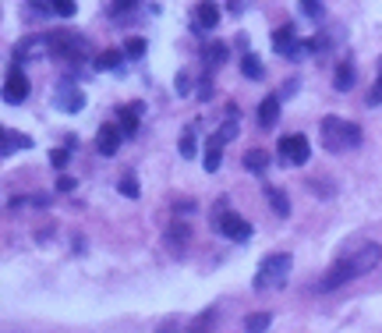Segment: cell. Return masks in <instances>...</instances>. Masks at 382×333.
<instances>
[{"instance_id": "obj_1", "label": "cell", "mask_w": 382, "mask_h": 333, "mask_svg": "<svg viewBox=\"0 0 382 333\" xmlns=\"http://www.w3.org/2000/svg\"><path fill=\"white\" fill-rule=\"evenodd\" d=\"M379 259H382V245H375V241H351L333 259L330 273L318 281V291H337V288L358 281V276H365V273H372L379 266Z\"/></svg>"}, {"instance_id": "obj_2", "label": "cell", "mask_w": 382, "mask_h": 333, "mask_svg": "<svg viewBox=\"0 0 382 333\" xmlns=\"http://www.w3.org/2000/svg\"><path fill=\"white\" fill-rule=\"evenodd\" d=\"M318 139H322V146L330 149V153H347V149H358L361 146V128L354 121H347V118L330 114V118L322 121V128H318Z\"/></svg>"}, {"instance_id": "obj_3", "label": "cell", "mask_w": 382, "mask_h": 333, "mask_svg": "<svg viewBox=\"0 0 382 333\" xmlns=\"http://www.w3.org/2000/svg\"><path fill=\"white\" fill-rule=\"evenodd\" d=\"M46 43H50V53H57V57H64V61H71V64H78V61L89 57V36H82V32H75V29L50 32Z\"/></svg>"}, {"instance_id": "obj_4", "label": "cell", "mask_w": 382, "mask_h": 333, "mask_svg": "<svg viewBox=\"0 0 382 333\" xmlns=\"http://www.w3.org/2000/svg\"><path fill=\"white\" fill-rule=\"evenodd\" d=\"M287 276H291V255H287V252H277V255H269V259L258 266L251 288H255V291H277V288L287 284Z\"/></svg>"}, {"instance_id": "obj_5", "label": "cell", "mask_w": 382, "mask_h": 333, "mask_svg": "<svg viewBox=\"0 0 382 333\" xmlns=\"http://www.w3.org/2000/svg\"><path fill=\"white\" fill-rule=\"evenodd\" d=\"M212 224H216V231H220L223 238H230V241H248V238H251V224L227 206V199L216 202V209H212Z\"/></svg>"}, {"instance_id": "obj_6", "label": "cell", "mask_w": 382, "mask_h": 333, "mask_svg": "<svg viewBox=\"0 0 382 333\" xmlns=\"http://www.w3.org/2000/svg\"><path fill=\"white\" fill-rule=\"evenodd\" d=\"M277 149H280L284 166H304V163L311 160V142H308V135H284V139L277 142Z\"/></svg>"}, {"instance_id": "obj_7", "label": "cell", "mask_w": 382, "mask_h": 333, "mask_svg": "<svg viewBox=\"0 0 382 333\" xmlns=\"http://www.w3.org/2000/svg\"><path fill=\"white\" fill-rule=\"evenodd\" d=\"M121 142H124V128L114 125V121H106V125L99 128V135H96V149H99L103 156H114V153L121 149Z\"/></svg>"}, {"instance_id": "obj_8", "label": "cell", "mask_w": 382, "mask_h": 333, "mask_svg": "<svg viewBox=\"0 0 382 333\" xmlns=\"http://www.w3.org/2000/svg\"><path fill=\"white\" fill-rule=\"evenodd\" d=\"M25 96H29V78L22 75V68H15L4 82V99L8 103H25Z\"/></svg>"}, {"instance_id": "obj_9", "label": "cell", "mask_w": 382, "mask_h": 333, "mask_svg": "<svg viewBox=\"0 0 382 333\" xmlns=\"http://www.w3.org/2000/svg\"><path fill=\"white\" fill-rule=\"evenodd\" d=\"M223 146H227V139H223L220 132H216V135H209V142H205V171H209V174H216V171H220Z\"/></svg>"}, {"instance_id": "obj_10", "label": "cell", "mask_w": 382, "mask_h": 333, "mask_svg": "<svg viewBox=\"0 0 382 333\" xmlns=\"http://www.w3.org/2000/svg\"><path fill=\"white\" fill-rule=\"evenodd\" d=\"M272 50H277V53H297V32H294V25H280L277 32H272Z\"/></svg>"}, {"instance_id": "obj_11", "label": "cell", "mask_w": 382, "mask_h": 333, "mask_svg": "<svg viewBox=\"0 0 382 333\" xmlns=\"http://www.w3.org/2000/svg\"><path fill=\"white\" fill-rule=\"evenodd\" d=\"M195 25L216 29V25H220V4H212V0H202V4H195Z\"/></svg>"}, {"instance_id": "obj_12", "label": "cell", "mask_w": 382, "mask_h": 333, "mask_svg": "<svg viewBox=\"0 0 382 333\" xmlns=\"http://www.w3.org/2000/svg\"><path fill=\"white\" fill-rule=\"evenodd\" d=\"M277 121H280V96H265L258 103V125L262 128H272Z\"/></svg>"}, {"instance_id": "obj_13", "label": "cell", "mask_w": 382, "mask_h": 333, "mask_svg": "<svg viewBox=\"0 0 382 333\" xmlns=\"http://www.w3.org/2000/svg\"><path fill=\"white\" fill-rule=\"evenodd\" d=\"M53 103H57L61 110H71V114H75V110H82L85 96H82L75 85H61V89H57V96H53Z\"/></svg>"}, {"instance_id": "obj_14", "label": "cell", "mask_w": 382, "mask_h": 333, "mask_svg": "<svg viewBox=\"0 0 382 333\" xmlns=\"http://www.w3.org/2000/svg\"><path fill=\"white\" fill-rule=\"evenodd\" d=\"M138 118H142V106L138 103H131V106H124L121 114H117V121H121V128H124V135H135L138 132Z\"/></svg>"}, {"instance_id": "obj_15", "label": "cell", "mask_w": 382, "mask_h": 333, "mask_svg": "<svg viewBox=\"0 0 382 333\" xmlns=\"http://www.w3.org/2000/svg\"><path fill=\"white\" fill-rule=\"evenodd\" d=\"M22 149H32V139H29V135H18V132H11V128H4V156L22 153Z\"/></svg>"}, {"instance_id": "obj_16", "label": "cell", "mask_w": 382, "mask_h": 333, "mask_svg": "<svg viewBox=\"0 0 382 333\" xmlns=\"http://www.w3.org/2000/svg\"><path fill=\"white\" fill-rule=\"evenodd\" d=\"M265 166H269V153H265V149H248V153H244V171L262 174Z\"/></svg>"}, {"instance_id": "obj_17", "label": "cell", "mask_w": 382, "mask_h": 333, "mask_svg": "<svg viewBox=\"0 0 382 333\" xmlns=\"http://www.w3.org/2000/svg\"><path fill=\"white\" fill-rule=\"evenodd\" d=\"M265 199H269V206H272V213H277V216H287L291 213V202H287V195L280 188H265Z\"/></svg>"}, {"instance_id": "obj_18", "label": "cell", "mask_w": 382, "mask_h": 333, "mask_svg": "<svg viewBox=\"0 0 382 333\" xmlns=\"http://www.w3.org/2000/svg\"><path fill=\"white\" fill-rule=\"evenodd\" d=\"M121 61H124V53H121V50H103L99 57H96V68H99V71H114Z\"/></svg>"}, {"instance_id": "obj_19", "label": "cell", "mask_w": 382, "mask_h": 333, "mask_svg": "<svg viewBox=\"0 0 382 333\" xmlns=\"http://www.w3.org/2000/svg\"><path fill=\"white\" fill-rule=\"evenodd\" d=\"M241 75L244 78H262V61L255 57V53H244L241 57Z\"/></svg>"}, {"instance_id": "obj_20", "label": "cell", "mask_w": 382, "mask_h": 333, "mask_svg": "<svg viewBox=\"0 0 382 333\" xmlns=\"http://www.w3.org/2000/svg\"><path fill=\"white\" fill-rule=\"evenodd\" d=\"M269 323H272V316H269V312H251L244 326H248V333H265V330H269Z\"/></svg>"}, {"instance_id": "obj_21", "label": "cell", "mask_w": 382, "mask_h": 333, "mask_svg": "<svg viewBox=\"0 0 382 333\" xmlns=\"http://www.w3.org/2000/svg\"><path fill=\"white\" fill-rule=\"evenodd\" d=\"M50 11H53V15H61V18H75L78 4H75V0H50Z\"/></svg>"}, {"instance_id": "obj_22", "label": "cell", "mask_w": 382, "mask_h": 333, "mask_svg": "<svg viewBox=\"0 0 382 333\" xmlns=\"http://www.w3.org/2000/svg\"><path fill=\"white\" fill-rule=\"evenodd\" d=\"M333 82H337V89H351V85H354V68H351V64H340Z\"/></svg>"}, {"instance_id": "obj_23", "label": "cell", "mask_w": 382, "mask_h": 333, "mask_svg": "<svg viewBox=\"0 0 382 333\" xmlns=\"http://www.w3.org/2000/svg\"><path fill=\"white\" fill-rule=\"evenodd\" d=\"M195 153H198V146H195V135H191V132H184V139H181V156H184V160H191Z\"/></svg>"}, {"instance_id": "obj_24", "label": "cell", "mask_w": 382, "mask_h": 333, "mask_svg": "<svg viewBox=\"0 0 382 333\" xmlns=\"http://www.w3.org/2000/svg\"><path fill=\"white\" fill-rule=\"evenodd\" d=\"M135 4H142V0H114V4H110V8H106V11H110V15L117 18V15H124V11H131Z\"/></svg>"}, {"instance_id": "obj_25", "label": "cell", "mask_w": 382, "mask_h": 333, "mask_svg": "<svg viewBox=\"0 0 382 333\" xmlns=\"http://www.w3.org/2000/svg\"><path fill=\"white\" fill-rule=\"evenodd\" d=\"M301 11L308 18H322V0H301Z\"/></svg>"}, {"instance_id": "obj_26", "label": "cell", "mask_w": 382, "mask_h": 333, "mask_svg": "<svg viewBox=\"0 0 382 333\" xmlns=\"http://www.w3.org/2000/svg\"><path fill=\"white\" fill-rule=\"evenodd\" d=\"M121 195H128V199H138V181H135L131 174L121 181Z\"/></svg>"}, {"instance_id": "obj_27", "label": "cell", "mask_w": 382, "mask_h": 333, "mask_svg": "<svg viewBox=\"0 0 382 333\" xmlns=\"http://www.w3.org/2000/svg\"><path fill=\"white\" fill-rule=\"evenodd\" d=\"M124 53H128V57H142V53H145V39H128Z\"/></svg>"}, {"instance_id": "obj_28", "label": "cell", "mask_w": 382, "mask_h": 333, "mask_svg": "<svg viewBox=\"0 0 382 333\" xmlns=\"http://www.w3.org/2000/svg\"><path fill=\"white\" fill-rule=\"evenodd\" d=\"M223 57H227V46H223V43H212V46H209V61L220 64Z\"/></svg>"}, {"instance_id": "obj_29", "label": "cell", "mask_w": 382, "mask_h": 333, "mask_svg": "<svg viewBox=\"0 0 382 333\" xmlns=\"http://www.w3.org/2000/svg\"><path fill=\"white\" fill-rule=\"evenodd\" d=\"M382 103V68H379V82H375V89L368 92V106H379Z\"/></svg>"}, {"instance_id": "obj_30", "label": "cell", "mask_w": 382, "mask_h": 333, "mask_svg": "<svg viewBox=\"0 0 382 333\" xmlns=\"http://www.w3.org/2000/svg\"><path fill=\"white\" fill-rule=\"evenodd\" d=\"M50 163H53V166H57V171H61V166L68 163V149H53V153H50Z\"/></svg>"}, {"instance_id": "obj_31", "label": "cell", "mask_w": 382, "mask_h": 333, "mask_svg": "<svg viewBox=\"0 0 382 333\" xmlns=\"http://www.w3.org/2000/svg\"><path fill=\"white\" fill-rule=\"evenodd\" d=\"M57 192H75V178H57Z\"/></svg>"}]
</instances>
